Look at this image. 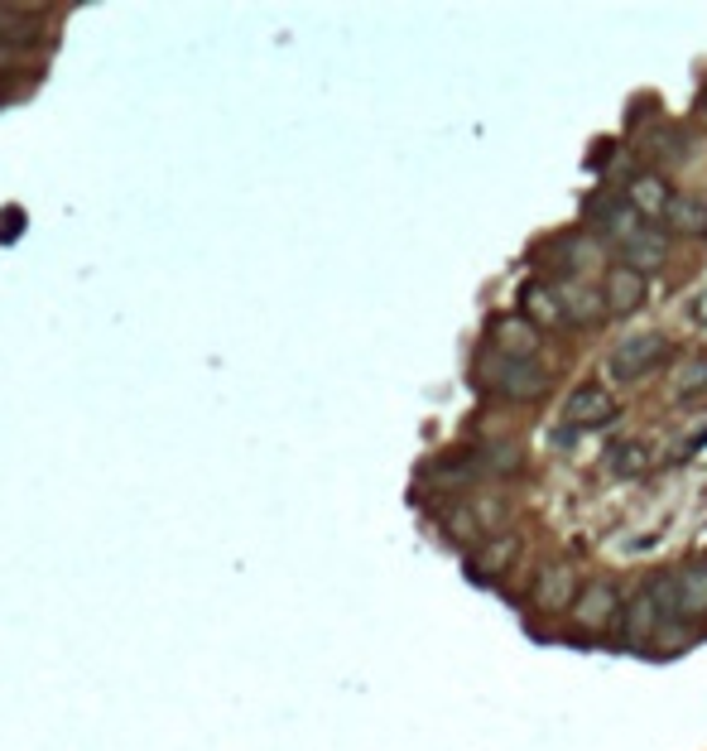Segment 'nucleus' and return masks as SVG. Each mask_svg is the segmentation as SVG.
I'll return each instance as SVG.
<instances>
[{"mask_svg": "<svg viewBox=\"0 0 707 751\" xmlns=\"http://www.w3.org/2000/svg\"><path fill=\"white\" fill-rule=\"evenodd\" d=\"M650 592H654V608H660L664 626L707 616V564H684L664 578H650Z\"/></svg>", "mask_w": 707, "mask_h": 751, "instance_id": "obj_2", "label": "nucleus"}, {"mask_svg": "<svg viewBox=\"0 0 707 751\" xmlns=\"http://www.w3.org/2000/svg\"><path fill=\"white\" fill-rule=\"evenodd\" d=\"M669 198H674V188H669L660 174H636V178H630V188H626V203L640 217H664Z\"/></svg>", "mask_w": 707, "mask_h": 751, "instance_id": "obj_16", "label": "nucleus"}, {"mask_svg": "<svg viewBox=\"0 0 707 751\" xmlns=\"http://www.w3.org/2000/svg\"><path fill=\"white\" fill-rule=\"evenodd\" d=\"M616 415H621L616 395L606 391V385H596V381L578 385V391L564 400V419L572 424V429H606Z\"/></svg>", "mask_w": 707, "mask_h": 751, "instance_id": "obj_5", "label": "nucleus"}, {"mask_svg": "<svg viewBox=\"0 0 707 751\" xmlns=\"http://www.w3.org/2000/svg\"><path fill=\"white\" fill-rule=\"evenodd\" d=\"M588 222H592V232L602 236L606 246H616V251L626 246L630 236H640L645 227H650L626 198H616V193H596V198H588Z\"/></svg>", "mask_w": 707, "mask_h": 751, "instance_id": "obj_4", "label": "nucleus"}, {"mask_svg": "<svg viewBox=\"0 0 707 751\" xmlns=\"http://www.w3.org/2000/svg\"><path fill=\"white\" fill-rule=\"evenodd\" d=\"M660 626H664V616H660V608H654L650 584H645L640 598L630 602V612H626V636H630V640H645L650 632H660Z\"/></svg>", "mask_w": 707, "mask_h": 751, "instance_id": "obj_17", "label": "nucleus"}, {"mask_svg": "<svg viewBox=\"0 0 707 751\" xmlns=\"http://www.w3.org/2000/svg\"><path fill=\"white\" fill-rule=\"evenodd\" d=\"M664 357H669V343L660 333H630L626 343L612 347V357H606V376H612V381H645Z\"/></svg>", "mask_w": 707, "mask_h": 751, "instance_id": "obj_3", "label": "nucleus"}, {"mask_svg": "<svg viewBox=\"0 0 707 751\" xmlns=\"http://www.w3.org/2000/svg\"><path fill=\"white\" fill-rule=\"evenodd\" d=\"M477 381L506 400H540L548 391V371L540 361L506 357V353H496V347H482L477 353Z\"/></svg>", "mask_w": 707, "mask_h": 751, "instance_id": "obj_1", "label": "nucleus"}, {"mask_svg": "<svg viewBox=\"0 0 707 751\" xmlns=\"http://www.w3.org/2000/svg\"><path fill=\"white\" fill-rule=\"evenodd\" d=\"M558 294H564L568 328H588V323L606 319V294L602 289H592L588 280H558Z\"/></svg>", "mask_w": 707, "mask_h": 751, "instance_id": "obj_12", "label": "nucleus"}, {"mask_svg": "<svg viewBox=\"0 0 707 751\" xmlns=\"http://www.w3.org/2000/svg\"><path fill=\"white\" fill-rule=\"evenodd\" d=\"M606 467H612L616 477H640V472L650 467V448L645 443H616L612 453H606Z\"/></svg>", "mask_w": 707, "mask_h": 751, "instance_id": "obj_19", "label": "nucleus"}, {"mask_svg": "<svg viewBox=\"0 0 707 751\" xmlns=\"http://www.w3.org/2000/svg\"><path fill=\"white\" fill-rule=\"evenodd\" d=\"M669 385H674L679 400H698L707 391V357H684L679 371L669 376Z\"/></svg>", "mask_w": 707, "mask_h": 751, "instance_id": "obj_18", "label": "nucleus"}, {"mask_svg": "<svg viewBox=\"0 0 707 751\" xmlns=\"http://www.w3.org/2000/svg\"><path fill=\"white\" fill-rule=\"evenodd\" d=\"M448 535L462 540V544H472V540L482 535V516H477V511H467V506H457V511L448 516Z\"/></svg>", "mask_w": 707, "mask_h": 751, "instance_id": "obj_21", "label": "nucleus"}, {"mask_svg": "<svg viewBox=\"0 0 707 751\" xmlns=\"http://www.w3.org/2000/svg\"><path fill=\"white\" fill-rule=\"evenodd\" d=\"M621 265L636 275H654L669 265V236L660 232V227H645L640 236H630L626 246H621Z\"/></svg>", "mask_w": 707, "mask_h": 751, "instance_id": "obj_11", "label": "nucleus"}, {"mask_svg": "<svg viewBox=\"0 0 707 751\" xmlns=\"http://www.w3.org/2000/svg\"><path fill=\"white\" fill-rule=\"evenodd\" d=\"M578 592H582V578H578V568L572 564H548L540 578H534V608L548 612V616H558V612H572V602H578Z\"/></svg>", "mask_w": 707, "mask_h": 751, "instance_id": "obj_7", "label": "nucleus"}, {"mask_svg": "<svg viewBox=\"0 0 707 751\" xmlns=\"http://www.w3.org/2000/svg\"><path fill=\"white\" fill-rule=\"evenodd\" d=\"M664 232H674V236H688V241H698L707 236V193H674L669 198V208H664Z\"/></svg>", "mask_w": 707, "mask_h": 751, "instance_id": "obj_9", "label": "nucleus"}, {"mask_svg": "<svg viewBox=\"0 0 707 751\" xmlns=\"http://www.w3.org/2000/svg\"><path fill=\"white\" fill-rule=\"evenodd\" d=\"M520 309H525V319L534 328H568L564 294H558V285H548V280H530L525 294H520Z\"/></svg>", "mask_w": 707, "mask_h": 751, "instance_id": "obj_10", "label": "nucleus"}, {"mask_svg": "<svg viewBox=\"0 0 707 751\" xmlns=\"http://www.w3.org/2000/svg\"><path fill=\"white\" fill-rule=\"evenodd\" d=\"M548 256H554V270L564 275V280H582L596 261V246L582 236H558L554 246H548Z\"/></svg>", "mask_w": 707, "mask_h": 751, "instance_id": "obj_15", "label": "nucleus"}, {"mask_svg": "<svg viewBox=\"0 0 707 751\" xmlns=\"http://www.w3.org/2000/svg\"><path fill=\"white\" fill-rule=\"evenodd\" d=\"M602 294H606V313H636L645 304V275L636 270H626V265H612L606 270V280H602Z\"/></svg>", "mask_w": 707, "mask_h": 751, "instance_id": "obj_14", "label": "nucleus"}, {"mask_svg": "<svg viewBox=\"0 0 707 751\" xmlns=\"http://www.w3.org/2000/svg\"><path fill=\"white\" fill-rule=\"evenodd\" d=\"M482 463H486V472H496V477H510V472L525 467V453H520L515 443H491V448H482Z\"/></svg>", "mask_w": 707, "mask_h": 751, "instance_id": "obj_20", "label": "nucleus"}, {"mask_svg": "<svg viewBox=\"0 0 707 751\" xmlns=\"http://www.w3.org/2000/svg\"><path fill=\"white\" fill-rule=\"evenodd\" d=\"M688 319H693V323H703V328H707V294H698V299L688 304Z\"/></svg>", "mask_w": 707, "mask_h": 751, "instance_id": "obj_22", "label": "nucleus"}, {"mask_svg": "<svg viewBox=\"0 0 707 751\" xmlns=\"http://www.w3.org/2000/svg\"><path fill=\"white\" fill-rule=\"evenodd\" d=\"M540 343H544V333L534 328L525 313H501V319H491V343H486V347H496V353L534 361Z\"/></svg>", "mask_w": 707, "mask_h": 751, "instance_id": "obj_8", "label": "nucleus"}, {"mask_svg": "<svg viewBox=\"0 0 707 751\" xmlns=\"http://www.w3.org/2000/svg\"><path fill=\"white\" fill-rule=\"evenodd\" d=\"M515 559H520V535H491L477 554H472L467 574L477 578V584H491V578H501Z\"/></svg>", "mask_w": 707, "mask_h": 751, "instance_id": "obj_13", "label": "nucleus"}, {"mask_svg": "<svg viewBox=\"0 0 707 751\" xmlns=\"http://www.w3.org/2000/svg\"><path fill=\"white\" fill-rule=\"evenodd\" d=\"M621 602L626 598H621V588L612 578H592V584L578 592V602H572V622H578L582 632H606V626L616 622Z\"/></svg>", "mask_w": 707, "mask_h": 751, "instance_id": "obj_6", "label": "nucleus"}]
</instances>
